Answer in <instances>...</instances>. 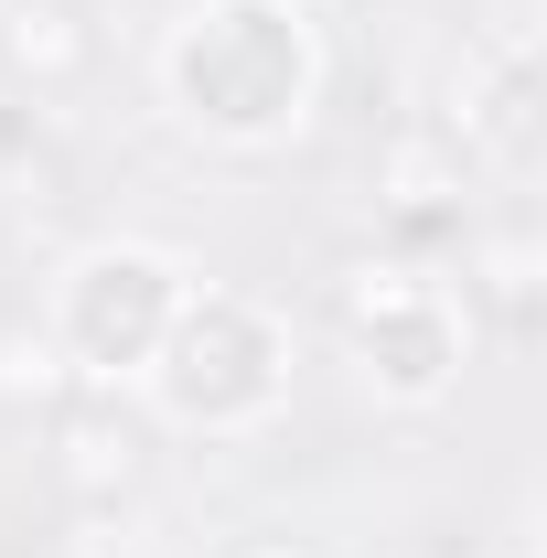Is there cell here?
Listing matches in <instances>:
<instances>
[{
	"label": "cell",
	"mask_w": 547,
	"mask_h": 558,
	"mask_svg": "<svg viewBox=\"0 0 547 558\" xmlns=\"http://www.w3.org/2000/svg\"><path fill=\"white\" fill-rule=\"evenodd\" d=\"M161 398L194 429H247L279 398V333L247 301H183L161 333Z\"/></svg>",
	"instance_id": "2"
},
{
	"label": "cell",
	"mask_w": 547,
	"mask_h": 558,
	"mask_svg": "<svg viewBox=\"0 0 547 558\" xmlns=\"http://www.w3.org/2000/svg\"><path fill=\"white\" fill-rule=\"evenodd\" d=\"M451 183H462V172H451V161H440V150H398V194H387V205L409 215V226H429V215H440V194H451Z\"/></svg>",
	"instance_id": "8"
},
{
	"label": "cell",
	"mask_w": 547,
	"mask_h": 558,
	"mask_svg": "<svg viewBox=\"0 0 547 558\" xmlns=\"http://www.w3.org/2000/svg\"><path fill=\"white\" fill-rule=\"evenodd\" d=\"M75 398V365L54 333H33V323H0V409H65Z\"/></svg>",
	"instance_id": "7"
},
{
	"label": "cell",
	"mask_w": 547,
	"mask_h": 558,
	"mask_svg": "<svg viewBox=\"0 0 547 558\" xmlns=\"http://www.w3.org/2000/svg\"><path fill=\"white\" fill-rule=\"evenodd\" d=\"M139 473H150V429L108 387H75L65 409H54V484L86 494V505H119Z\"/></svg>",
	"instance_id": "5"
},
{
	"label": "cell",
	"mask_w": 547,
	"mask_h": 558,
	"mask_svg": "<svg viewBox=\"0 0 547 558\" xmlns=\"http://www.w3.org/2000/svg\"><path fill=\"white\" fill-rule=\"evenodd\" d=\"M172 312H183V269H172V258H150V247H97V258L65 279V312H54V344H65L75 387H97V376H119V365H150L161 333H172Z\"/></svg>",
	"instance_id": "3"
},
{
	"label": "cell",
	"mask_w": 547,
	"mask_h": 558,
	"mask_svg": "<svg viewBox=\"0 0 547 558\" xmlns=\"http://www.w3.org/2000/svg\"><path fill=\"white\" fill-rule=\"evenodd\" d=\"M483 290H494V301L526 323V301H537V247H526V226H505V236H494V258H483Z\"/></svg>",
	"instance_id": "9"
},
{
	"label": "cell",
	"mask_w": 547,
	"mask_h": 558,
	"mask_svg": "<svg viewBox=\"0 0 547 558\" xmlns=\"http://www.w3.org/2000/svg\"><path fill=\"white\" fill-rule=\"evenodd\" d=\"M0 65L22 75L33 97L75 86L97 65V33H86V0H0Z\"/></svg>",
	"instance_id": "6"
},
{
	"label": "cell",
	"mask_w": 547,
	"mask_h": 558,
	"mask_svg": "<svg viewBox=\"0 0 547 558\" xmlns=\"http://www.w3.org/2000/svg\"><path fill=\"white\" fill-rule=\"evenodd\" d=\"M236 558H312V548H290V537H247Z\"/></svg>",
	"instance_id": "10"
},
{
	"label": "cell",
	"mask_w": 547,
	"mask_h": 558,
	"mask_svg": "<svg viewBox=\"0 0 547 558\" xmlns=\"http://www.w3.org/2000/svg\"><path fill=\"white\" fill-rule=\"evenodd\" d=\"M172 97L226 140H279L312 97V33L279 0H205L172 33Z\"/></svg>",
	"instance_id": "1"
},
{
	"label": "cell",
	"mask_w": 547,
	"mask_h": 558,
	"mask_svg": "<svg viewBox=\"0 0 547 558\" xmlns=\"http://www.w3.org/2000/svg\"><path fill=\"white\" fill-rule=\"evenodd\" d=\"M343 312H354V354H365V376H376L387 398H440V387H451L462 333H451L440 290H418L409 269H354Z\"/></svg>",
	"instance_id": "4"
}]
</instances>
